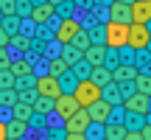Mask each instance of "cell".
<instances>
[{
    "label": "cell",
    "mask_w": 151,
    "mask_h": 140,
    "mask_svg": "<svg viewBox=\"0 0 151 140\" xmlns=\"http://www.w3.org/2000/svg\"><path fill=\"white\" fill-rule=\"evenodd\" d=\"M65 135H67L65 126H56V129H48V137L45 140H65Z\"/></svg>",
    "instance_id": "b9f144b4"
},
{
    "label": "cell",
    "mask_w": 151,
    "mask_h": 140,
    "mask_svg": "<svg viewBox=\"0 0 151 140\" xmlns=\"http://www.w3.org/2000/svg\"><path fill=\"white\" fill-rule=\"evenodd\" d=\"M129 37V25L123 22H106V48H123Z\"/></svg>",
    "instance_id": "277c9868"
},
{
    "label": "cell",
    "mask_w": 151,
    "mask_h": 140,
    "mask_svg": "<svg viewBox=\"0 0 151 140\" xmlns=\"http://www.w3.org/2000/svg\"><path fill=\"white\" fill-rule=\"evenodd\" d=\"M123 126H126V132H140L143 126H146V115H140V112H126L123 115Z\"/></svg>",
    "instance_id": "ac0fdd59"
},
{
    "label": "cell",
    "mask_w": 151,
    "mask_h": 140,
    "mask_svg": "<svg viewBox=\"0 0 151 140\" xmlns=\"http://www.w3.org/2000/svg\"><path fill=\"white\" fill-rule=\"evenodd\" d=\"M0 104L3 107H14L17 104V90H0Z\"/></svg>",
    "instance_id": "74e56055"
},
{
    "label": "cell",
    "mask_w": 151,
    "mask_h": 140,
    "mask_svg": "<svg viewBox=\"0 0 151 140\" xmlns=\"http://www.w3.org/2000/svg\"><path fill=\"white\" fill-rule=\"evenodd\" d=\"M70 95L76 98V104H78L81 109H87L92 101H98V98H101V87L92 84L90 79H84V81H78V84H76V90L70 92Z\"/></svg>",
    "instance_id": "6da1fadb"
},
{
    "label": "cell",
    "mask_w": 151,
    "mask_h": 140,
    "mask_svg": "<svg viewBox=\"0 0 151 140\" xmlns=\"http://www.w3.org/2000/svg\"><path fill=\"white\" fill-rule=\"evenodd\" d=\"M123 140H143V135H140V132H126Z\"/></svg>",
    "instance_id": "bcb514c9"
},
{
    "label": "cell",
    "mask_w": 151,
    "mask_h": 140,
    "mask_svg": "<svg viewBox=\"0 0 151 140\" xmlns=\"http://www.w3.org/2000/svg\"><path fill=\"white\" fill-rule=\"evenodd\" d=\"M70 70L76 73V79H78V81H84V79H90V73H92V65L81 59V62H76V65H73Z\"/></svg>",
    "instance_id": "1f68e13d"
},
{
    "label": "cell",
    "mask_w": 151,
    "mask_h": 140,
    "mask_svg": "<svg viewBox=\"0 0 151 140\" xmlns=\"http://www.w3.org/2000/svg\"><path fill=\"white\" fill-rule=\"evenodd\" d=\"M9 45H11V48H17V51H20V53H22V56H25L28 51H31L34 39H31V37H25V34H14V37L9 39Z\"/></svg>",
    "instance_id": "cb8c5ba5"
},
{
    "label": "cell",
    "mask_w": 151,
    "mask_h": 140,
    "mask_svg": "<svg viewBox=\"0 0 151 140\" xmlns=\"http://www.w3.org/2000/svg\"><path fill=\"white\" fill-rule=\"evenodd\" d=\"M0 25L6 28V34H9V37H14V34H20V17H17V14L3 17V20H0Z\"/></svg>",
    "instance_id": "4dcf8cb0"
},
{
    "label": "cell",
    "mask_w": 151,
    "mask_h": 140,
    "mask_svg": "<svg viewBox=\"0 0 151 140\" xmlns=\"http://www.w3.org/2000/svg\"><path fill=\"white\" fill-rule=\"evenodd\" d=\"M87 34H90V42L92 45H106V22H95Z\"/></svg>",
    "instance_id": "603a6c76"
},
{
    "label": "cell",
    "mask_w": 151,
    "mask_h": 140,
    "mask_svg": "<svg viewBox=\"0 0 151 140\" xmlns=\"http://www.w3.org/2000/svg\"><path fill=\"white\" fill-rule=\"evenodd\" d=\"M101 101H106L109 107H118V104H123L120 87L115 84V81H109V84H104V87H101Z\"/></svg>",
    "instance_id": "5bb4252c"
},
{
    "label": "cell",
    "mask_w": 151,
    "mask_h": 140,
    "mask_svg": "<svg viewBox=\"0 0 151 140\" xmlns=\"http://www.w3.org/2000/svg\"><path fill=\"white\" fill-rule=\"evenodd\" d=\"M70 45H76V48H78L81 53H84V51H87V48L92 45V42H90V34H87L84 28H81V31H78V34H76V37L70 39Z\"/></svg>",
    "instance_id": "d6a6232c"
},
{
    "label": "cell",
    "mask_w": 151,
    "mask_h": 140,
    "mask_svg": "<svg viewBox=\"0 0 151 140\" xmlns=\"http://www.w3.org/2000/svg\"><path fill=\"white\" fill-rule=\"evenodd\" d=\"M76 109H81V107L76 104V98L70 95V92H62V95H56V98H53V112L59 115V121L70 118Z\"/></svg>",
    "instance_id": "5b68a950"
},
{
    "label": "cell",
    "mask_w": 151,
    "mask_h": 140,
    "mask_svg": "<svg viewBox=\"0 0 151 140\" xmlns=\"http://www.w3.org/2000/svg\"><path fill=\"white\" fill-rule=\"evenodd\" d=\"M84 137L87 140H104V123H95V121H90L84 129Z\"/></svg>",
    "instance_id": "f546056e"
},
{
    "label": "cell",
    "mask_w": 151,
    "mask_h": 140,
    "mask_svg": "<svg viewBox=\"0 0 151 140\" xmlns=\"http://www.w3.org/2000/svg\"><path fill=\"white\" fill-rule=\"evenodd\" d=\"M140 135H143V140H151V123L143 126V129H140Z\"/></svg>",
    "instance_id": "f6af8a7d"
},
{
    "label": "cell",
    "mask_w": 151,
    "mask_h": 140,
    "mask_svg": "<svg viewBox=\"0 0 151 140\" xmlns=\"http://www.w3.org/2000/svg\"><path fill=\"white\" fill-rule=\"evenodd\" d=\"M65 140H87V137H84V132H67Z\"/></svg>",
    "instance_id": "ee69618b"
},
{
    "label": "cell",
    "mask_w": 151,
    "mask_h": 140,
    "mask_svg": "<svg viewBox=\"0 0 151 140\" xmlns=\"http://www.w3.org/2000/svg\"><path fill=\"white\" fill-rule=\"evenodd\" d=\"M11 76H14V79H20V76H31L34 73V65L31 62L25 59V56H20V59H11Z\"/></svg>",
    "instance_id": "e0dca14e"
},
{
    "label": "cell",
    "mask_w": 151,
    "mask_h": 140,
    "mask_svg": "<svg viewBox=\"0 0 151 140\" xmlns=\"http://www.w3.org/2000/svg\"><path fill=\"white\" fill-rule=\"evenodd\" d=\"M0 90H14V76H11V70H0Z\"/></svg>",
    "instance_id": "f35d334b"
},
{
    "label": "cell",
    "mask_w": 151,
    "mask_h": 140,
    "mask_svg": "<svg viewBox=\"0 0 151 140\" xmlns=\"http://www.w3.org/2000/svg\"><path fill=\"white\" fill-rule=\"evenodd\" d=\"M134 53H137V51L129 48V45L118 48V59H120V65H134Z\"/></svg>",
    "instance_id": "836d02e7"
},
{
    "label": "cell",
    "mask_w": 151,
    "mask_h": 140,
    "mask_svg": "<svg viewBox=\"0 0 151 140\" xmlns=\"http://www.w3.org/2000/svg\"><path fill=\"white\" fill-rule=\"evenodd\" d=\"M126 126L123 123H104V140H123Z\"/></svg>",
    "instance_id": "7402d4cb"
},
{
    "label": "cell",
    "mask_w": 151,
    "mask_h": 140,
    "mask_svg": "<svg viewBox=\"0 0 151 140\" xmlns=\"http://www.w3.org/2000/svg\"><path fill=\"white\" fill-rule=\"evenodd\" d=\"M34 90H37V95H45V98H56L62 95L59 90V81H56V76H37V84H34Z\"/></svg>",
    "instance_id": "8992f818"
},
{
    "label": "cell",
    "mask_w": 151,
    "mask_h": 140,
    "mask_svg": "<svg viewBox=\"0 0 151 140\" xmlns=\"http://www.w3.org/2000/svg\"><path fill=\"white\" fill-rule=\"evenodd\" d=\"M148 39H151V34L146 31L143 22H129V37H126V45H129V48L143 51L148 45Z\"/></svg>",
    "instance_id": "3957f363"
},
{
    "label": "cell",
    "mask_w": 151,
    "mask_h": 140,
    "mask_svg": "<svg viewBox=\"0 0 151 140\" xmlns=\"http://www.w3.org/2000/svg\"><path fill=\"white\" fill-rule=\"evenodd\" d=\"M34 115V107L31 104H22V101H17L14 107H11V118H17V121H25L28 123V118Z\"/></svg>",
    "instance_id": "d4e9b609"
},
{
    "label": "cell",
    "mask_w": 151,
    "mask_h": 140,
    "mask_svg": "<svg viewBox=\"0 0 151 140\" xmlns=\"http://www.w3.org/2000/svg\"><path fill=\"white\" fill-rule=\"evenodd\" d=\"M53 9H56V17H59V20H67V17L76 14V3L73 0H62V3H56Z\"/></svg>",
    "instance_id": "4316f807"
},
{
    "label": "cell",
    "mask_w": 151,
    "mask_h": 140,
    "mask_svg": "<svg viewBox=\"0 0 151 140\" xmlns=\"http://www.w3.org/2000/svg\"><path fill=\"white\" fill-rule=\"evenodd\" d=\"M134 90L143 92V95H151V76L137 73V76H134Z\"/></svg>",
    "instance_id": "83f0119b"
},
{
    "label": "cell",
    "mask_w": 151,
    "mask_h": 140,
    "mask_svg": "<svg viewBox=\"0 0 151 140\" xmlns=\"http://www.w3.org/2000/svg\"><path fill=\"white\" fill-rule=\"evenodd\" d=\"M118 3H132V0H118Z\"/></svg>",
    "instance_id": "f5cc1de1"
},
{
    "label": "cell",
    "mask_w": 151,
    "mask_h": 140,
    "mask_svg": "<svg viewBox=\"0 0 151 140\" xmlns=\"http://www.w3.org/2000/svg\"><path fill=\"white\" fill-rule=\"evenodd\" d=\"M104 51H106V45H90L84 51V62H90L92 67H101L104 65Z\"/></svg>",
    "instance_id": "2e32d148"
},
{
    "label": "cell",
    "mask_w": 151,
    "mask_h": 140,
    "mask_svg": "<svg viewBox=\"0 0 151 140\" xmlns=\"http://www.w3.org/2000/svg\"><path fill=\"white\" fill-rule=\"evenodd\" d=\"M146 51H148V53H151V39H148V45H146Z\"/></svg>",
    "instance_id": "f907efd6"
},
{
    "label": "cell",
    "mask_w": 151,
    "mask_h": 140,
    "mask_svg": "<svg viewBox=\"0 0 151 140\" xmlns=\"http://www.w3.org/2000/svg\"><path fill=\"white\" fill-rule=\"evenodd\" d=\"M31 107H34V112H39V115H45V118H48V115L53 112V98H45V95H37V101H34Z\"/></svg>",
    "instance_id": "484cf974"
},
{
    "label": "cell",
    "mask_w": 151,
    "mask_h": 140,
    "mask_svg": "<svg viewBox=\"0 0 151 140\" xmlns=\"http://www.w3.org/2000/svg\"><path fill=\"white\" fill-rule=\"evenodd\" d=\"M109 104L106 101H101V98H98V101H92L90 107H87V115H90V121H95V123H106V118H109Z\"/></svg>",
    "instance_id": "7c38bea8"
},
{
    "label": "cell",
    "mask_w": 151,
    "mask_h": 140,
    "mask_svg": "<svg viewBox=\"0 0 151 140\" xmlns=\"http://www.w3.org/2000/svg\"><path fill=\"white\" fill-rule=\"evenodd\" d=\"M129 11H132V22H148L151 20V0H132Z\"/></svg>",
    "instance_id": "8fae6325"
},
{
    "label": "cell",
    "mask_w": 151,
    "mask_h": 140,
    "mask_svg": "<svg viewBox=\"0 0 151 140\" xmlns=\"http://www.w3.org/2000/svg\"><path fill=\"white\" fill-rule=\"evenodd\" d=\"M78 31H81L78 20H76V17H67V20H59V25H56V31H53V39L59 45H67Z\"/></svg>",
    "instance_id": "7a4b0ae2"
},
{
    "label": "cell",
    "mask_w": 151,
    "mask_h": 140,
    "mask_svg": "<svg viewBox=\"0 0 151 140\" xmlns=\"http://www.w3.org/2000/svg\"><path fill=\"white\" fill-rule=\"evenodd\" d=\"M134 76H137V67L134 65H118V67H112V81H115V84L134 81Z\"/></svg>",
    "instance_id": "9a60e30c"
},
{
    "label": "cell",
    "mask_w": 151,
    "mask_h": 140,
    "mask_svg": "<svg viewBox=\"0 0 151 140\" xmlns=\"http://www.w3.org/2000/svg\"><path fill=\"white\" fill-rule=\"evenodd\" d=\"M17 14V0H0V17Z\"/></svg>",
    "instance_id": "8d00e7d4"
},
{
    "label": "cell",
    "mask_w": 151,
    "mask_h": 140,
    "mask_svg": "<svg viewBox=\"0 0 151 140\" xmlns=\"http://www.w3.org/2000/svg\"><path fill=\"white\" fill-rule=\"evenodd\" d=\"M123 109L126 112H140V115H146L148 109H151V95H143V92H132L129 98H123Z\"/></svg>",
    "instance_id": "52a82bcc"
},
{
    "label": "cell",
    "mask_w": 151,
    "mask_h": 140,
    "mask_svg": "<svg viewBox=\"0 0 151 140\" xmlns=\"http://www.w3.org/2000/svg\"><path fill=\"white\" fill-rule=\"evenodd\" d=\"M9 39H11V37L6 34V28L0 25V48H9Z\"/></svg>",
    "instance_id": "7bdbcfd3"
},
{
    "label": "cell",
    "mask_w": 151,
    "mask_h": 140,
    "mask_svg": "<svg viewBox=\"0 0 151 140\" xmlns=\"http://www.w3.org/2000/svg\"><path fill=\"white\" fill-rule=\"evenodd\" d=\"M146 123H151V112H146Z\"/></svg>",
    "instance_id": "681fc988"
},
{
    "label": "cell",
    "mask_w": 151,
    "mask_h": 140,
    "mask_svg": "<svg viewBox=\"0 0 151 140\" xmlns=\"http://www.w3.org/2000/svg\"><path fill=\"white\" fill-rule=\"evenodd\" d=\"M143 25H146V31L151 34V20H148V22H143Z\"/></svg>",
    "instance_id": "c3c4849f"
},
{
    "label": "cell",
    "mask_w": 151,
    "mask_h": 140,
    "mask_svg": "<svg viewBox=\"0 0 151 140\" xmlns=\"http://www.w3.org/2000/svg\"><path fill=\"white\" fill-rule=\"evenodd\" d=\"M120 65V59H118V48H106L104 51V67H118Z\"/></svg>",
    "instance_id": "e575fe53"
},
{
    "label": "cell",
    "mask_w": 151,
    "mask_h": 140,
    "mask_svg": "<svg viewBox=\"0 0 151 140\" xmlns=\"http://www.w3.org/2000/svg\"><path fill=\"white\" fill-rule=\"evenodd\" d=\"M70 67L62 56H53V59H48V76H59V73H65V70Z\"/></svg>",
    "instance_id": "f1b7e54d"
},
{
    "label": "cell",
    "mask_w": 151,
    "mask_h": 140,
    "mask_svg": "<svg viewBox=\"0 0 151 140\" xmlns=\"http://www.w3.org/2000/svg\"><path fill=\"white\" fill-rule=\"evenodd\" d=\"M123 115H126L123 104H118V107H112V109H109V118H106V123H123Z\"/></svg>",
    "instance_id": "d590c367"
},
{
    "label": "cell",
    "mask_w": 151,
    "mask_h": 140,
    "mask_svg": "<svg viewBox=\"0 0 151 140\" xmlns=\"http://www.w3.org/2000/svg\"><path fill=\"white\" fill-rule=\"evenodd\" d=\"M56 81H59V90H62V92H73V90H76V84H78V79H76V73H73L70 67H67L65 73L56 76Z\"/></svg>",
    "instance_id": "d6986e66"
},
{
    "label": "cell",
    "mask_w": 151,
    "mask_h": 140,
    "mask_svg": "<svg viewBox=\"0 0 151 140\" xmlns=\"http://www.w3.org/2000/svg\"><path fill=\"white\" fill-rule=\"evenodd\" d=\"M87 123H90V115H87V109H76L70 118L62 121V126H65V132H84Z\"/></svg>",
    "instance_id": "9c48e42d"
},
{
    "label": "cell",
    "mask_w": 151,
    "mask_h": 140,
    "mask_svg": "<svg viewBox=\"0 0 151 140\" xmlns=\"http://www.w3.org/2000/svg\"><path fill=\"white\" fill-rule=\"evenodd\" d=\"M90 81L92 84H98V87H104V84H109V81H112V70L109 67H92V73H90Z\"/></svg>",
    "instance_id": "ffe728a7"
},
{
    "label": "cell",
    "mask_w": 151,
    "mask_h": 140,
    "mask_svg": "<svg viewBox=\"0 0 151 140\" xmlns=\"http://www.w3.org/2000/svg\"><path fill=\"white\" fill-rule=\"evenodd\" d=\"M50 17H56V9H53V3H39V6H31V14H28V20L31 22H37V25H42V22H48Z\"/></svg>",
    "instance_id": "30bf717a"
},
{
    "label": "cell",
    "mask_w": 151,
    "mask_h": 140,
    "mask_svg": "<svg viewBox=\"0 0 151 140\" xmlns=\"http://www.w3.org/2000/svg\"><path fill=\"white\" fill-rule=\"evenodd\" d=\"M11 67V53L9 48H0V70H9Z\"/></svg>",
    "instance_id": "60d3db41"
},
{
    "label": "cell",
    "mask_w": 151,
    "mask_h": 140,
    "mask_svg": "<svg viewBox=\"0 0 151 140\" xmlns=\"http://www.w3.org/2000/svg\"><path fill=\"white\" fill-rule=\"evenodd\" d=\"M28 14H31V0H17V17L25 20Z\"/></svg>",
    "instance_id": "ab89813d"
},
{
    "label": "cell",
    "mask_w": 151,
    "mask_h": 140,
    "mask_svg": "<svg viewBox=\"0 0 151 140\" xmlns=\"http://www.w3.org/2000/svg\"><path fill=\"white\" fill-rule=\"evenodd\" d=\"M48 3H53V6H56V3H62V0H48Z\"/></svg>",
    "instance_id": "816d5d0a"
},
{
    "label": "cell",
    "mask_w": 151,
    "mask_h": 140,
    "mask_svg": "<svg viewBox=\"0 0 151 140\" xmlns=\"http://www.w3.org/2000/svg\"><path fill=\"white\" fill-rule=\"evenodd\" d=\"M25 135H28V123L25 121H17V118L6 121V140H22Z\"/></svg>",
    "instance_id": "4fadbf2b"
},
{
    "label": "cell",
    "mask_w": 151,
    "mask_h": 140,
    "mask_svg": "<svg viewBox=\"0 0 151 140\" xmlns=\"http://www.w3.org/2000/svg\"><path fill=\"white\" fill-rule=\"evenodd\" d=\"M106 17H109V22H123V25H129V22H132L129 3H118V0H112V3L106 6Z\"/></svg>",
    "instance_id": "ba28073f"
},
{
    "label": "cell",
    "mask_w": 151,
    "mask_h": 140,
    "mask_svg": "<svg viewBox=\"0 0 151 140\" xmlns=\"http://www.w3.org/2000/svg\"><path fill=\"white\" fill-rule=\"evenodd\" d=\"M59 56H62V59H65L70 67L76 65V62H81V59H84V53H81L76 45H70V42H67V45H62V53H59Z\"/></svg>",
    "instance_id": "44dd1931"
},
{
    "label": "cell",
    "mask_w": 151,
    "mask_h": 140,
    "mask_svg": "<svg viewBox=\"0 0 151 140\" xmlns=\"http://www.w3.org/2000/svg\"><path fill=\"white\" fill-rule=\"evenodd\" d=\"M0 140H6V121H0Z\"/></svg>",
    "instance_id": "7dc6e473"
}]
</instances>
